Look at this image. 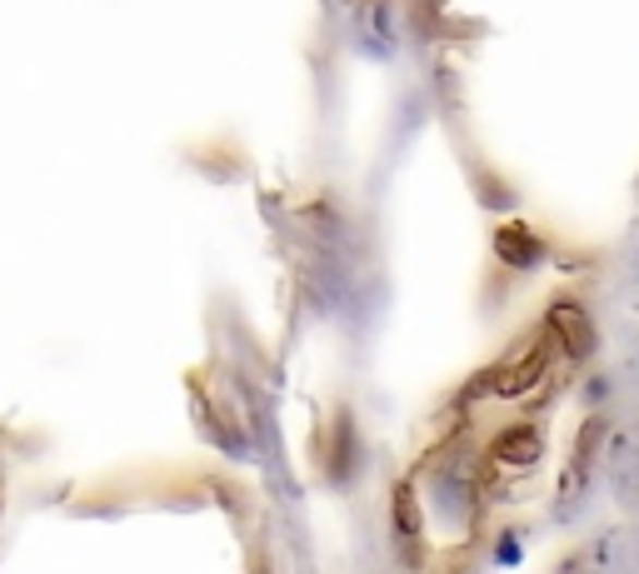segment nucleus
<instances>
[{"mask_svg": "<svg viewBox=\"0 0 639 574\" xmlns=\"http://www.w3.org/2000/svg\"><path fill=\"white\" fill-rule=\"evenodd\" d=\"M545 364H550V355H545V345H534V350H525L520 355V364H509V370H499L495 375V395H525V390L534 385V380H545Z\"/></svg>", "mask_w": 639, "mask_h": 574, "instance_id": "nucleus-2", "label": "nucleus"}, {"mask_svg": "<svg viewBox=\"0 0 639 574\" xmlns=\"http://www.w3.org/2000/svg\"><path fill=\"white\" fill-rule=\"evenodd\" d=\"M495 459L499 465H530V459H540V434L525 430V424H515L509 434H499Z\"/></svg>", "mask_w": 639, "mask_h": 574, "instance_id": "nucleus-3", "label": "nucleus"}, {"mask_svg": "<svg viewBox=\"0 0 639 574\" xmlns=\"http://www.w3.org/2000/svg\"><path fill=\"white\" fill-rule=\"evenodd\" d=\"M550 335H555V340L565 345L569 355H590V345H594L584 310H580V306H569V300H559V306L550 310Z\"/></svg>", "mask_w": 639, "mask_h": 574, "instance_id": "nucleus-1", "label": "nucleus"}, {"mask_svg": "<svg viewBox=\"0 0 639 574\" xmlns=\"http://www.w3.org/2000/svg\"><path fill=\"white\" fill-rule=\"evenodd\" d=\"M499 246H505L509 260H530L534 255V246H530V240H520V230H505V235H499Z\"/></svg>", "mask_w": 639, "mask_h": 574, "instance_id": "nucleus-4", "label": "nucleus"}]
</instances>
